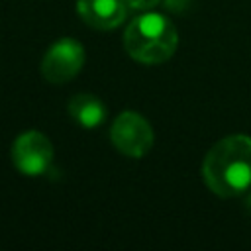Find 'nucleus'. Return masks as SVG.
Segmentation results:
<instances>
[{
    "instance_id": "1",
    "label": "nucleus",
    "mask_w": 251,
    "mask_h": 251,
    "mask_svg": "<svg viewBox=\"0 0 251 251\" xmlns=\"http://www.w3.org/2000/svg\"><path fill=\"white\" fill-rule=\"evenodd\" d=\"M202 176L222 198L243 194L251 186V137L235 133L220 139L204 157Z\"/></svg>"
},
{
    "instance_id": "2",
    "label": "nucleus",
    "mask_w": 251,
    "mask_h": 251,
    "mask_svg": "<svg viewBox=\"0 0 251 251\" xmlns=\"http://www.w3.org/2000/svg\"><path fill=\"white\" fill-rule=\"evenodd\" d=\"M178 45V31L175 24L155 12L135 16L126 33L124 47L131 59L143 65H161L169 61Z\"/></svg>"
},
{
    "instance_id": "3",
    "label": "nucleus",
    "mask_w": 251,
    "mask_h": 251,
    "mask_svg": "<svg viewBox=\"0 0 251 251\" xmlns=\"http://www.w3.org/2000/svg\"><path fill=\"white\" fill-rule=\"evenodd\" d=\"M110 139H112V145L122 155L139 159L153 145V129L143 116H139L137 112L126 110L114 120L110 129Z\"/></svg>"
},
{
    "instance_id": "4",
    "label": "nucleus",
    "mask_w": 251,
    "mask_h": 251,
    "mask_svg": "<svg viewBox=\"0 0 251 251\" xmlns=\"http://www.w3.org/2000/svg\"><path fill=\"white\" fill-rule=\"evenodd\" d=\"M55 149L47 135L41 131H25L16 137L12 145V161L14 167L25 176L45 175L53 163Z\"/></svg>"
},
{
    "instance_id": "5",
    "label": "nucleus",
    "mask_w": 251,
    "mask_h": 251,
    "mask_svg": "<svg viewBox=\"0 0 251 251\" xmlns=\"http://www.w3.org/2000/svg\"><path fill=\"white\" fill-rule=\"evenodd\" d=\"M84 65V49L76 39L55 41L41 59V75L51 84H65L78 75Z\"/></svg>"
},
{
    "instance_id": "6",
    "label": "nucleus",
    "mask_w": 251,
    "mask_h": 251,
    "mask_svg": "<svg viewBox=\"0 0 251 251\" xmlns=\"http://www.w3.org/2000/svg\"><path fill=\"white\" fill-rule=\"evenodd\" d=\"M76 12L94 29H114L126 20V0H76Z\"/></svg>"
},
{
    "instance_id": "7",
    "label": "nucleus",
    "mask_w": 251,
    "mask_h": 251,
    "mask_svg": "<svg viewBox=\"0 0 251 251\" xmlns=\"http://www.w3.org/2000/svg\"><path fill=\"white\" fill-rule=\"evenodd\" d=\"M69 116L86 129H94L98 127L104 120H106V106L102 104V100H98L94 94H75L69 100Z\"/></svg>"
},
{
    "instance_id": "8",
    "label": "nucleus",
    "mask_w": 251,
    "mask_h": 251,
    "mask_svg": "<svg viewBox=\"0 0 251 251\" xmlns=\"http://www.w3.org/2000/svg\"><path fill=\"white\" fill-rule=\"evenodd\" d=\"M126 4L133 10H139V12H149L153 10L155 6L161 4V0H126Z\"/></svg>"
}]
</instances>
